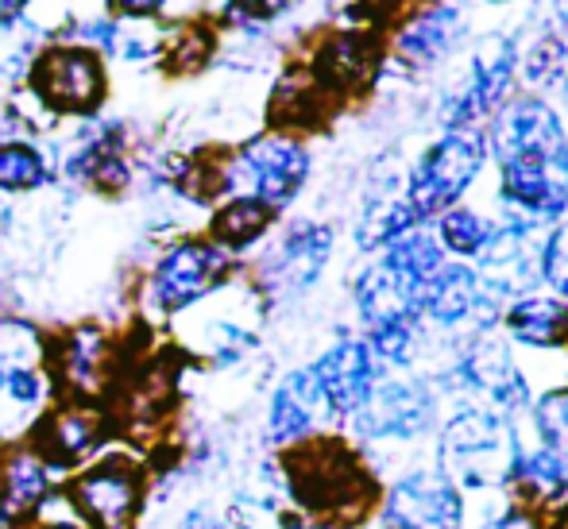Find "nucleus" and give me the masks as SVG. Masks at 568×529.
Listing matches in <instances>:
<instances>
[{
    "label": "nucleus",
    "instance_id": "nucleus-1",
    "mask_svg": "<svg viewBox=\"0 0 568 529\" xmlns=\"http://www.w3.org/2000/svg\"><path fill=\"white\" fill-rule=\"evenodd\" d=\"M286 471H291L294 499L317 515H364L375 499V484L359 464V456L333 437L298 445L286 456Z\"/></svg>",
    "mask_w": 568,
    "mask_h": 529
},
{
    "label": "nucleus",
    "instance_id": "nucleus-2",
    "mask_svg": "<svg viewBox=\"0 0 568 529\" xmlns=\"http://www.w3.org/2000/svg\"><path fill=\"white\" fill-rule=\"evenodd\" d=\"M518 456V440L510 425L491 410H460L442 433L445 479L460 491H487L507 484L510 464Z\"/></svg>",
    "mask_w": 568,
    "mask_h": 529
},
{
    "label": "nucleus",
    "instance_id": "nucleus-3",
    "mask_svg": "<svg viewBox=\"0 0 568 529\" xmlns=\"http://www.w3.org/2000/svg\"><path fill=\"white\" fill-rule=\"evenodd\" d=\"M487 159V143L479 132H449L418 159L410 182H406V202H410L414 221L426 216H445L456 210L460 194L471 186Z\"/></svg>",
    "mask_w": 568,
    "mask_h": 529
},
{
    "label": "nucleus",
    "instance_id": "nucleus-4",
    "mask_svg": "<svg viewBox=\"0 0 568 529\" xmlns=\"http://www.w3.org/2000/svg\"><path fill=\"white\" fill-rule=\"evenodd\" d=\"M306 174L310 155L302 143L286 140V135H263L236 155L225 186H244V197H255V202L275 210V205H286L298 194Z\"/></svg>",
    "mask_w": 568,
    "mask_h": 529
},
{
    "label": "nucleus",
    "instance_id": "nucleus-5",
    "mask_svg": "<svg viewBox=\"0 0 568 529\" xmlns=\"http://www.w3.org/2000/svg\"><path fill=\"white\" fill-rule=\"evenodd\" d=\"M515 39L495 31L484 43L476 47V59H471V70L464 78L460 93L449 98V105L442 112V124L449 132H468L476 120H484L487 112L507 98L510 82H515Z\"/></svg>",
    "mask_w": 568,
    "mask_h": 529
},
{
    "label": "nucleus",
    "instance_id": "nucleus-6",
    "mask_svg": "<svg viewBox=\"0 0 568 529\" xmlns=\"http://www.w3.org/2000/svg\"><path fill=\"white\" fill-rule=\"evenodd\" d=\"M460 491L442 471H414L390 487L383 502V529H460Z\"/></svg>",
    "mask_w": 568,
    "mask_h": 529
},
{
    "label": "nucleus",
    "instance_id": "nucleus-7",
    "mask_svg": "<svg viewBox=\"0 0 568 529\" xmlns=\"http://www.w3.org/2000/svg\"><path fill=\"white\" fill-rule=\"evenodd\" d=\"M225 271H229V255L217 244H210V240H186V244L171 247L159 260L151 286H155L159 306L166 314H174V309H186L197 298H205L225 278Z\"/></svg>",
    "mask_w": 568,
    "mask_h": 529
},
{
    "label": "nucleus",
    "instance_id": "nucleus-8",
    "mask_svg": "<svg viewBox=\"0 0 568 529\" xmlns=\"http://www.w3.org/2000/svg\"><path fill=\"white\" fill-rule=\"evenodd\" d=\"M565 147V128L554 109L523 98L499 112L491 124V151L503 163H549Z\"/></svg>",
    "mask_w": 568,
    "mask_h": 529
},
{
    "label": "nucleus",
    "instance_id": "nucleus-9",
    "mask_svg": "<svg viewBox=\"0 0 568 529\" xmlns=\"http://www.w3.org/2000/svg\"><path fill=\"white\" fill-rule=\"evenodd\" d=\"M31 85L47 105L62 112H90L101 101V62L93 51H78V47H54L31 67Z\"/></svg>",
    "mask_w": 568,
    "mask_h": 529
},
{
    "label": "nucleus",
    "instance_id": "nucleus-10",
    "mask_svg": "<svg viewBox=\"0 0 568 529\" xmlns=\"http://www.w3.org/2000/svg\"><path fill=\"white\" fill-rule=\"evenodd\" d=\"M352 418H356L359 437L410 440L434 425V398L418 383H379Z\"/></svg>",
    "mask_w": 568,
    "mask_h": 529
},
{
    "label": "nucleus",
    "instance_id": "nucleus-11",
    "mask_svg": "<svg viewBox=\"0 0 568 529\" xmlns=\"http://www.w3.org/2000/svg\"><path fill=\"white\" fill-rule=\"evenodd\" d=\"M383 43L372 31H337L317 47L314 82L325 93H359L379 74Z\"/></svg>",
    "mask_w": 568,
    "mask_h": 529
},
{
    "label": "nucleus",
    "instance_id": "nucleus-12",
    "mask_svg": "<svg viewBox=\"0 0 568 529\" xmlns=\"http://www.w3.org/2000/svg\"><path fill=\"white\" fill-rule=\"evenodd\" d=\"M310 372L333 414H356L375 390V356L364 340H337Z\"/></svg>",
    "mask_w": 568,
    "mask_h": 529
},
{
    "label": "nucleus",
    "instance_id": "nucleus-13",
    "mask_svg": "<svg viewBox=\"0 0 568 529\" xmlns=\"http://www.w3.org/2000/svg\"><path fill=\"white\" fill-rule=\"evenodd\" d=\"M329 252H333V232L317 221H302L286 232L283 244L263 263V278H267V286H275V291H283V294L306 291L325 271Z\"/></svg>",
    "mask_w": 568,
    "mask_h": 529
},
{
    "label": "nucleus",
    "instance_id": "nucleus-14",
    "mask_svg": "<svg viewBox=\"0 0 568 529\" xmlns=\"http://www.w3.org/2000/svg\"><path fill=\"white\" fill-rule=\"evenodd\" d=\"M135 499H140V479L124 460H105L93 471H85L74 484V502L93 526L116 529L132 518Z\"/></svg>",
    "mask_w": 568,
    "mask_h": 529
},
{
    "label": "nucleus",
    "instance_id": "nucleus-15",
    "mask_svg": "<svg viewBox=\"0 0 568 529\" xmlns=\"http://www.w3.org/2000/svg\"><path fill=\"white\" fill-rule=\"evenodd\" d=\"M460 375L471 390L487 395L495 406H503V410H523L526 398H530L526 395L523 372H518L515 359H510V348L503 340H495V336H479V340L464 352Z\"/></svg>",
    "mask_w": 568,
    "mask_h": 529
},
{
    "label": "nucleus",
    "instance_id": "nucleus-16",
    "mask_svg": "<svg viewBox=\"0 0 568 529\" xmlns=\"http://www.w3.org/2000/svg\"><path fill=\"white\" fill-rule=\"evenodd\" d=\"M503 197L510 202V213L534 224L561 221L568 210V190L557 174L554 159L549 163H503Z\"/></svg>",
    "mask_w": 568,
    "mask_h": 529
},
{
    "label": "nucleus",
    "instance_id": "nucleus-17",
    "mask_svg": "<svg viewBox=\"0 0 568 529\" xmlns=\"http://www.w3.org/2000/svg\"><path fill=\"white\" fill-rule=\"evenodd\" d=\"M333 418L329 403H325L322 387H317L314 372L302 367V372H291L283 383H278L275 398H271V437L275 440H302L314 429H322L325 421Z\"/></svg>",
    "mask_w": 568,
    "mask_h": 529
},
{
    "label": "nucleus",
    "instance_id": "nucleus-18",
    "mask_svg": "<svg viewBox=\"0 0 568 529\" xmlns=\"http://www.w3.org/2000/svg\"><path fill=\"white\" fill-rule=\"evenodd\" d=\"M31 348H36V336L28 328H20V336H8V340L0 328V418L4 421L23 418L47 395L43 372L31 359Z\"/></svg>",
    "mask_w": 568,
    "mask_h": 529
},
{
    "label": "nucleus",
    "instance_id": "nucleus-19",
    "mask_svg": "<svg viewBox=\"0 0 568 529\" xmlns=\"http://www.w3.org/2000/svg\"><path fill=\"white\" fill-rule=\"evenodd\" d=\"M484 302H491V298L479 291V278L471 275L468 267H460V263H445V267L414 294L418 317L426 314L429 321H437V325H464V321H471V317H484Z\"/></svg>",
    "mask_w": 568,
    "mask_h": 529
},
{
    "label": "nucleus",
    "instance_id": "nucleus-20",
    "mask_svg": "<svg viewBox=\"0 0 568 529\" xmlns=\"http://www.w3.org/2000/svg\"><path fill=\"white\" fill-rule=\"evenodd\" d=\"M507 487L523 507H546V502L561 499L568 491V468L561 456L546 452V448L541 452H518L515 464H510Z\"/></svg>",
    "mask_w": 568,
    "mask_h": 529
},
{
    "label": "nucleus",
    "instance_id": "nucleus-21",
    "mask_svg": "<svg viewBox=\"0 0 568 529\" xmlns=\"http://www.w3.org/2000/svg\"><path fill=\"white\" fill-rule=\"evenodd\" d=\"M379 267L387 271L403 291L418 294L422 286L445 267L442 244H437L429 232H406V236H398L395 244H387V255H383Z\"/></svg>",
    "mask_w": 568,
    "mask_h": 529
},
{
    "label": "nucleus",
    "instance_id": "nucleus-22",
    "mask_svg": "<svg viewBox=\"0 0 568 529\" xmlns=\"http://www.w3.org/2000/svg\"><path fill=\"white\" fill-rule=\"evenodd\" d=\"M456 8H429L422 12V20L406 23L403 35H398V59L410 62V67H434L449 54L456 39Z\"/></svg>",
    "mask_w": 568,
    "mask_h": 529
},
{
    "label": "nucleus",
    "instance_id": "nucleus-23",
    "mask_svg": "<svg viewBox=\"0 0 568 529\" xmlns=\"http://www.w3.org/2000/svg\"><path fill=\"white\" fill-rule=\"evenodd\" d=\"M507 328L515 340L534 344V348H554L568 336V309L557 298L526 294L507 309Z\"/></svg>",
    "mask_w": 568,
    "mask_h": 529
},
{
    "label": "nucleus",
    "instance_id": "nucleus-24",
    "mask_svg": "<svg viewBox=\"0 0 568 529\" xmlns=\"http://www.w3.org/2000/svg\"><path fill=\"white\" fill-rule=\"evenodd\" d=\"M414 213H410V202H406V194H379L372 205L364 210L356 224V244L359 247H387L395 244L398 236H406V232H414Z\"/></svg>",
    "mask_w": 568,
    "mask_h": 529
},
{
    "label": "nucleus",
    "instance_id": "nucleus-25",
    "mask_svg": "<svg viewBox=\"0 0 568 529\" xmlns=\"http://www.w3.org/2000/svg\"><path fill=\"white\" fill-rule=\"evenodd\" d=\"M271 221H275L271 205L255 202V197H236L213 216V240H217L221 252L225 247H247L271 228Z\"/></svg>",
    "mask_w": 568,
    "mask_h": 529
},
{
    "label": "nucleus",
    "instance_id": "nucleus-26",
    "mask_svg": "<svg viewBox=\"0 0 568 529\" xmlns=\"http://www.w3.org/2000/svg\"><path fill=\"white\" fill-rule=\"evenodd\" d=\"M47 491V468L39 452H16L4 464V476H0V510H28L43 499Z\"/></svg>",
    "mask_w": 568,
    "mask_h": 529
},
{
    "label": "nucleus",
    "instance_id": "nucleus-27",
    "mask_svg": "<svg viewBox=\"0 0 568 529\" xmlns=\"http://www.w3.org/2000/svg\"><path fill=\"white\" fill-rule=\"evenodd\" d=\"M62 372H67L70 387L90 395L98 390L101 372H105V340L93 328H78L74 336L62 340Z\"/></svg>",
    "mask_w": 568,
    "mask_h": 529
},
{
    "label": "nucleus",
    "instance_id": "nucleus-28",
    "mask_svg": "<svg viewBox=\"0 0 568 529\" xmlns=\"http://www.w3.org/2000/svg\"><path fill=\"white\" fill-rule=\"evenodd\" d=\"M491 224L484 221L479 213L464 210V205H456L442 216V224H437V236H442V244L449 247L456 255H479L487 247V240H491Z\"/></svg>",
    "mask_w": 568,
    "mask_h": 529
},
{
    "label": "nucleus",
    "instance_id": "nucleus-29",
    "mask_svg": "<svg viewBox=\"0 0 568 529\" xmlns=\"http://www.w3.org/2000/svg\"><path fill=\"white\" fill-rule=\"evenodd\" d=\"M47 179V163L28 143H0V190H36Z\"/></svg>",
    "mask_w": 568,
    "mask_h": 529
},
{
    "label": "nucleus",
    "instance_id": "nucleus-30",
    "mask_svg": "<svg viewBox=\"0 0 568 529\" xmlns=\"http://www.w3.org/2000/svg\"><path fill=\"white\" fill-rule=\"evenodd\" d=\"M534 421H538L541 445L554 456H568V390H549L546 398H538L534 406Z\"/></svg>",
    "mask_w": 568,
    "mask_h": 529
},
{
    "label": "nucleus",
    "instance_id": "nucleus-31",
    "mask_svg": "<svg viewBox=\"0 0 568 529\" xmlns=\"http://www.w3.org/2000/svg\"><path fill=\"white\" fill-rule=\"evenodd\" d=\"M526 78L534 85H546V90H557V85L568 82V47L561 39L546 35L534 43V51L526 54Z\"/></svg>",
    "mask_w": 568,
    "mask_h": 529
},
{
    "label": "nucleus",
    "instance_id": "nucleus-32",
    "mask_svg": "<svg viewBox=\"0 0 568 529\" xmlns=\"http://www.w3.org/2000/svg\"><path fill=\"white\" fill-rule=\"evenodd\" d=\"M93 433H98L93 418H85V414H78V410H67L51 421V429H47V445H51V456L70 460V456H78V452L90 448Z\"/></svg>",
    "mask_w": 568,
    "mask_h": 529
},
{
    "label": "nucleus",
    "instance_id": "nucleus-33",
    "mask_svg": "<svg viewBox=\"0 0 568 529\" xmlns=\"http://www.w3.org/2000/svg\"><path fill=\"white\" fill-rule=\"evenodd\" d=\"M541 278H546L561 298H568V224H561V228L541 244Z\"/></svg>",
    "mask_w": 568,
    "mask_h": 529
},
{
    "label": "nucleus",
    "instance_id": "nucleus-34",
    "mask_svg": "<svg viewBox=\"0 0 568 529\" xmlns=\"http://www.w3.org/2000/svg\"><path fill=\"white\" fill-rule=\"evenodd\" d=\"M491 529H534V526L526 522L523 515H507V518H503V522H495Z\"/></svg>",
    "mask_w": 568,
    "mask_h": 529
},
{
    "label": "nucleus",
    "instance_id": "nucleus-35",
    "mask_svg": "<svg viewBox=\"0 0 568 529\" xmlns=\"http://www.w3.org/2000/svg\"><path fill=\"white\" fill-rule=\"evenodd\" d=\"M554 166H557V174H561V182H565V190H568V140H565V147L557 151Z\"/></svg>",
    "mask_w": 568,
    "mask_h": 529
},
{
    "label": "nucleus",
    "instance_id": "nucleus-36",
    "mask_svg": "<svg viewBox=\"0 0 568 529\" xmlns=\"http://www.w3.org/2000/svg\"><path fill=\"white\" fill-rule=\"evenodd\" d=\"M283 529H329V526H322V522H306V518H286Z\"/></svg>",
    "mask_w": 568,
    "mask_h": 529
},
{
    "label": "nucleus",
    "instance_id": "nucleus-37",
    "mask_svg": "<svg viewBox=\"0 0 568 529\" xmlns=\"http://www.w3.org/2000/svg\"><path fill=\"white\" fill-rule=\"evenodd\" d=\"M549 529H568V507L554 518V526H549Z\"/></svg>",
    "mask_w": 568,
    "mask_h": 529
},
{
    "label": "nucleus",
    "instance_id": "nucleus-38",
    "mask_svg": "<svg viewBox=\"0 0 568 529\" xmlns=\"http://www.w3.org/2000/svg\"><path fill=\"white\" fill-rule=\"evenodd\" d=\"M205 529H252V526H244V522H221V526H205Z\"/></svg>",
    "mask_w": 568,
    "mask_h": 529
},
{
    "label": "nucleus",
    "instance_id": "nucleus-39",
    "mask_svg": "<svg viewBox=\"0 0 568 529\" xmlns=\"http://www.w3.org/2000/svg\"><path fill=\"white\" fill-rule=\"evenodd\" d=\"M182 529H205V526H202V518H190V522L182 526Z\"/></svg>",
    "mask_w": 568,
    "mask_h": 529
},
{
    "label": "nucleus",
    "instance_id": "nucleus-40",
    "mask_svg": "<svg viewBox=\"0 0 568 529\" xmlns=\"http://www.w3.org/2000/svg\"><path fill=\"white\" fill-rule=\"evenodd\" d=\"M565 101H568V82H565Z\"/></svg>",
    "mask_w": 568,
    "mask_h": 529
}]
</instances>
